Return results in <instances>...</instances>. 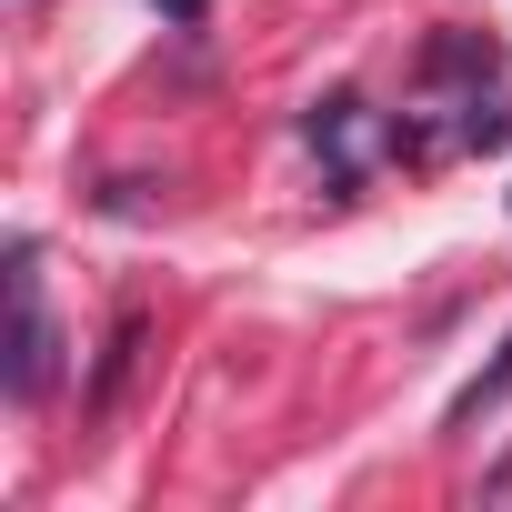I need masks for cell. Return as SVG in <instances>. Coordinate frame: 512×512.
<instances>
[{
	"mask_svg": "<svg viewBox=\"0 0 512 512\" xmlns=\"http://www.w3.org/2000/svg\"><path fill=\"white\" fill-rule=\"evenodd\" d=\"M61 372V332L41 312V241H11V352H0V382L11 402H41Z\"/></svg>",
	"mask_w": 512,
	"mask_h": 512,
	"instance_id": "6da1fadb",
	"label": "cell"
},
{
	"mask_svg": "<svg viewBox=\"0 0 512 512\" xmlns=\"http://www.w3.org/2000/svg\"><path fill=\"white\" fill-rule=\"evenodd\" d=\"M312 151H322V161H332V181L352 191V181L372 171V111H362L352 91H332V101L312 111Z\"/></svg>",
	"mask_w": 512,
	"mask_h": 512,
	"instance_id": "7a4b0ae2",
	"label": "cell"
},
{
	"mask_svg": "<svg viewBox=\"0 0 512 512\" xmlns=\"http://www.w3.org/2000/svg\"><path fill=\"white\" fill-rule=\"evenodd\" d=\"M131 352H141V312H121V322H111V342H101V372H91V412H111V402H121V382H131Z\"/></svg>",
	"mask_w": 512,
	"mask_h": 512,
	"instance_id": "3957f363",
	"label": "cell"
},
{
	"mask_svg": "<svg viewBox=\"0 0 512 512\" xmlns=\"http://www.w3.org/2000/svg\"><path fill=\"white\" fill-rule=\"evenodd\" d=\"M502 392H512V332H502V352H492V372H482V382H462V392H452V412H442V422H452V432H462V422H482V412H492V402H502Z\"/></svg>",
	"mask_w": 512,
	"mask_h": 512,
	"instance_id": "277c9868",
	"label": "cell"
},
{
	"mask_svg": "<svg viewBox=\"0 0 512 512\" xmlns=\"http://www.w3.org/2000/svg\"><path fill=\"white\" fill-rule=\"evenodd\" d=\"M161 11H171L181 31H201V21H211V0H161Z\"/></svg>",
	"mask_w": 512,
	"mask_h": 512,
	"instance_id": "5b68a950",
	"label": "cell"
}]
</instances>
